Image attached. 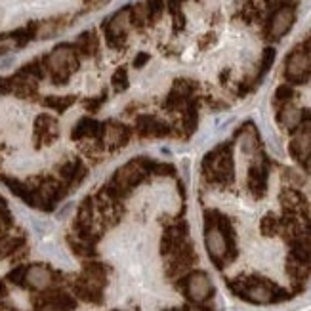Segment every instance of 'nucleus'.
Wrapping results in <instances>:
<instances>
[{"mask_svg":"<svg viewBox=\"0 0 311 311\" xmlns=\"http://www.w3.org/2000/svg\"><path fill=\"white\" fill-rule=\"evenodd\" d=\"M284 76L292 84H304L311 76V46H298L286 57Z\"/></svg>","mask_w":311,"mask_h":311,"instance_id":"20e7f679","label":"nucleus"},{"mask_svg":"<svg viewBox=\"0 0 311 311\" xmlns=\"http://www.w3.org/2000/svg\"><path fill=\"white\" fill-rule=\"evenodd\" d=\"M279 122L283 124L286 130H296L302 122V111L292 105H286V107L279 113Z\"/></svg>","mask_w":311,"mask_h":311,"instance_id":"aec40b11","label":"nucleus"},{"mask_svg":"<svg viewBox=\"0 0 311 311\" xmlns=\"http://www.w3.org/2000/svg\"><path fill=\"white\" fill-rule=\"evenodd\" d=\"M34 132H36V143L41 142L42 143H52L57 138V122L50 116H41L36 121V126H34Z\"/></svg>","mask_w":311,"mask_h":311,"instance_id":"dca6fc26","label":"nucleus"},{"mask_svg":"<svg viewBox=\"0 0 311 311\" xmlns=\"http://www.w3.org/2000/svg\"><path fill=\"white\" fill-rule=\"evenodd\" d=\"M197 124H199V111H197L195 103H189L185 109V116H183V128L187 134H193L197 130Z\"/></svg>","mask_w":311,"mask_h":311,"instance_id":"b1692460","label":"nucleus"},{"mask_svg":"<svg viewBox=\"0 0 311 311\" xmlns=\"http://www.w3.org/2000/svg\"><path fill=\"white\" fill-rule=\"evenodd\" d=\"M23 244H25V239L21 237H2L0 239V260L14 256Z\"/></svg>","mask_w":311,"mask_h":311,"instance_id":"412c9836","label":"nucleus"},{"mask_svg":"<svg viewBox=\"0 0 311 311\" xmlns=\"http://www.w3.org/2000/svg\"><path fill=\"white\" fill-rule=\"evenodd\" d=\"M25 277H27V267L25 265H17L8 273V281L17 284V286H25Z\"/></svg>","mask_w":311,"mask_h":311,"instance_id":"bb28decb","label":"nucleus"},{"mask_svg":"<svg viewBox=\"0 0 311 311\" xmlns=\"http://www.w3.org/2000/svg\"><path fill=\"white\" fill-rule=\"evenodd\" d=\"M260 229H262V233H264L265 237H273V235H277L279 231H281V220L275 218L273 214H267L262 220V223H260Z\"/></svg>","mask_w":311,"mask_h":311,"instance_id":"393cba45","label":"nucleus"},{"mask_svg":"<svg viewBox=\"0 0 311 311\" xmlns=\"http://www.w3.org/2000/svg\"><path fill=\"white\" fill-rule=\"evenodd\" d=\"M105 100H107V94L103 92L102 95H98V98H94V100H88V102H84V107L88 109L90 113H95V111H100V107H102L103 103H105Z\"/></svg>","mask_w":311,"mask_h":311,"instance_id":"7c9ffc66","label":"nucleus"},{"mask_svg":"<svg viewBox=\"0 0 311 311\" xmlns=\"http://www.w3.org/2000/svg\"><path fill=\"white\" fill-rule=\"evenodd\" d=\"M48 105L63 113L69 105H73V98H52V100H48Z\"/></svg>","mask_w":311,"mask_h":311,"instance_id":"c85d7f7f","label":"nucleus"},{"mask_svg":"<svg viewBox=\"0 0 311 311\" xmlns=\"http://www.w3.org/2000/svg\"><path fill=\"white\" fill-rule=\"evenodd\" d=\"M135 134L142 140H159V138H168L172 135V126L168 122L159 121L153 115H140L135 119Z\"/></svg>","mask_w":311,"mask_h":311,"instance_id":"6e6552de","label":"nucleus"},{"mask_svg":"<svg viewBox=\"0 0 311 311\" xmlns=\"http://www.w3.org/2000/svg\"><path fill=\"white\" fill-rule=\"evenodd\" d=\"M231 290L244 298L246 302L252 304H273V302H281L284 298H288V294L275 286L273 283L265 281L262 277H239L229 283Z\"/></svg>","mask_w":311,"mask_h":311,"instance_id":"f03ea898","label":"nucleus"},{"mask_svg":"<svg viewBox=\"0 0 311 311\" xmlns=\"http://www.w3.org/2000/svg\"><path fill=\"white\" fill-rule=\"evenodd\" d=\"M50 67L54 71V81L57 79L60 82H65L69 74L74 73L79 67L76 55L71 52L69 46H60L54 50V54L50 55Z\"/></svg>","mask_w":311,"mask_h":311,"instance_id":"0eeeda50","label":"nucleus"},{"mask_svg":"<svg viewBox=\"0 0 311 311\" xmlns=\"http://www.w3.org/2000/svg\"><path fill=\"white\" fill-rule=\"evenodd\" d=\"M107 140L109 147L111 149H122L126 147L132 140V128L122 124V122H116V121H107Z\"/></svg>","mask_w":311,"mask_h":311,"instance_id":"4468645a","label":"nucleus"},{"mask_svg":"<svg viewBox=\"0 0 311 311\" xmlns=\"http://www.w3.org/2000/svg\"><path fill=\"white\" fill-rule=\"evenodd\" d=\"M273 61H275V50H273V48H265L264 55H262V71H260V79L269 71L271 65H273Z\"/></svg>","mask_w":311,"mask_h":311,"instance_id":"cd10ccee","label":"nucleus"},{"mask_svg":"<svg viewBox=\"0 0 311 311\" xmlns=\"http://www.w3.org/2000/svg\"><path fill=\"white\" fill-rule=\"evenodd\" d=\"M294 95V90H292V86H288V84H283V86H279L277 92H275V100L277 102H290V98Z\"/></svg>","mask_w":311,"mask_h":311,"instance_id":"c756f323","label":"nucleus"},{"mask_svg":"<svg viewBox=\"0 0 311 311\" xmlns=\"http://www.w3.org/2000/svg\"><path fill=\"white\" fill-rule=\"evenodd\" d=\"M4 296H6V284L0 281V309H2V305H4L2 304V298Z\"/></svg>","mask_w":311,"mask_h":311,"instance_id":"473e14b6","label":"nucleus"},{"mask_svg":"<svg viewBox=\"0 0 311 311\" xmlns=\"http://www.w3.org/2000/svg\"><path fill=\"white\" fill-rule=\"evenodd\" d=\"M107 275H109V269L105 264L95 262V260H86V262H84L82 277L86 279V281H90L92 284L100 286V288H105V284H107Z\"/></svg>","mask_w":311,"mask_h":311,"instance_id":"2eb2a0df","label":"nucleus"},{"mask_svg":"<svg viewBox=\"0 0 311 311\" xmlns=\"http://www.w3.org/2000/svg\"><path fill=\"white\" fill-rule=\"evenodd\" d=\"M204 246L208 250V256L214 264L222 269L225 264H229L237 256V248H235V241L223 235V231L218 227L216 218H214V210H206L204 212Z\"/></svg>","mask_w":311,"mask_h":311,"instance_id":"f257e3e1","label":"nucleus"},{"mask_svg":"<svg viewBox=\"0 0 311 311\" xmlns=\"http://www.w3.org/2000/svg\"><path fill=\"white\" fill-rule=\"evenodd\" d=\"M132 10V25L135 27H143L149 23V12H147V6L145 2H135L134 6H130Z\"/></svg>","mask_w":311,"mask_h":311,"instance_id":"4be33fe9","label":"nucleus"},{"mask_svg":"<svg viewBox=\"0 0 311 311\" xmlns=\"http://www.w3.org/2000/svg\"><path fill=\"white\" fill-rule=\"evenodd\" d=\"M203 172L210 183L227 185L235 178V166H233V149L231 143H222L216 149H212L203 159Z\"/></svg>","mask_w":311,"mask_h":311,"instance_id":"7ed1b4c3","label":"nucleus"},{"mask_svg":"<svg viewBox=\"0 0 311 311\" xmlns=\"http://www.w3.org/2000/svg\"><path fill=\"white\" fill-rule=\"evenodd\" d=\"M294 20H296V12L292 6H281L271 15V21H269V38L273 41H279L283 38L284 34L288 33L294 25Z\"/></svg>","mask_w":311,"mask_h":311,"instance_id":"9b49d317","label":"nucleus"},{"mask_svg":"<svg viewBox=\"0 0 311 311\" xmlns=\"http://www.w3.org/2000/svg\"><path fill=\"white\" fill-rule=\"evenodd\" d=\"M145 6L149 12V23H155L164 12V0H145Z\"/></svg>","mask_w":311,"mask_h":311,"instance_id":"a878e982","label":"nucleus"},{"mask_svg":"<svg viewBox=\"0 0 311 311\" xmlns=\"http://www.w3.org/2000/svg\"><path fill=\"white\" fill-rule=\"evenodd\" d=\"M241 149L246 155H256L260 153V138H258V132L252 124H246L243 130H241Z\"/></svg>","mask_w":311,"mask_h":311,"instance_id":"a211bd4d","label":"nucleus"},{"mask_svg":"<svg viewBox=\"0 0 311 311\" xmlns=\"http://www.w3.org/2000/svg\"><path fill=\"white\" fill-rule=\"evenodd\" d=\"M267 176H269V163H267L265 157H262L258 163L250 164L246 183H248V189L254 195V199H262L265 195V191H267Z\"/></svg>","mask_w":311,"mask_h":311,"instance_id":"1a4fd4ad","label":"nucleus"},{"mask_svg":"<svg viewBox=\"0 0 311 311\" xmlns=\"http://www.w3.org/2000/svg\"><path fill=\"white\" fill-rule=\"evenodd\" d=\"M183 294L193 304H204L214 296V284L204 271H191L180 281Z\"/></svg>","mask_w":311,"mask_h":311,"instance_id":"39448f33","label":"nucleus"},{"mask_svg":"<svg viewBox=\"0 0 311 311\" xmlns=\"http://www.w3.org/2000/svg\"><path fill=\"white\" fill-rule=\"evenodd\" d=\"M130 27H132V10L130 6L121 8L105 23V41L111 48H121L126 41Z\"/></svg>","mask_w":311,"mask_h":311,"instance_id":"423d86ee","label":"nucleus"},{"mask_svg":"<svg viewBox=\"0 0 311 311\" xmlns=\"http://www.w3.org/2000/svg\"><path fill=\"white\" fill-rule=\"evenodd\" d=\"M309 264L311 262H304V260H298V258L288 254L286 260V271H288V277L294 283H304L305 279L309 277Z\"/></svg>","mask_w":311,"mask_h":311,"instance_id":"f3484780","label":"nucleus"},{"mask_svg":"<svg viewBox=\"0 0 311 311\" xmlns=\"http://www.w3.org/2000/svg\"><path fill=\"white\" fill-rule=\"evenodd\" d=\"M67 244H69V248L73 250L74 256L84 258V260H92V258L98 256L95 244H90V243H86V241H81V239L74 237V235H69Z\"/></svg>","mask_w":311,"mask_h":311,"instance_id":"6ab92c4d","label":"nucleus"},{"mask_svg":"<svg viewBox=\"0 0 311 311\" xmlns=\"http://www.w3.org/2000/svg\"><path fill=\"white\" fill-rule=\"evenodd\" d=\"M57 172H60V182L65 183L67 189H74L88 176V166L82 161H67V163L60 164Z\"/></svg>","mask_w":311,"mask_h":311,"instance_id":"f8f14e48","label":"nucleus"},{"mask_svg":"<svg viewBox=\"0 0 311 311\" xmlns=\"http://www.w3.org/2000/svg\"><path fill=\"white\" fill-rule=\"evenodd\" d=\"M149 60H151V55L147 54V52H140V54L135 55V60H134V69H142V67H145L149 63Z\"/></svg>","mask_w":311,"mask_h":311,"instance_id":"2f4dec72","label":"nucleus"},{"mask_svg":"<svg viewBox=\"0 0 311 311\" xmlns=\"http://www.w3.org/2000/svg\"><path fill=\"white\" fill-rule=\"evenodd\" d=\"M111 86L115 90L116 94H122L128 90V71L126 67H119L111 76Z\"/></svg>","mask_w":311,"mask_h":311,"instance_id":"5701e85b","label":"nucleus"},{"mask_svg":"<svg viewBox=\"0 0 311 311\" xmlns=\"http://www.w3.org/2000/svg\"><path fill=\"white\" fill-rule=\"evenodd\" d=\"M55 279H57V275H55L48 265L33 264L27 267L25 286H27V288H33V290H46V288H50V286L55 283Z\"/></svg>","mask_w":311,"mask_h":311,"instance_id":"9d476101","label":"nucleus"},{"mask_svg":"<svg viewBox=\"0 0 311 311\" xmlns=\"http://www.w3.org/2000/svg\"><path fill=\"white\" fill-rule=\"evenodd\" d=\"M170 311H178V309H170ZM185 311H210L206 307H201V305H193V307H187Z\"/></svg>","mask_w":311,"mask_h":311,"instance_id":"72a5a7b5","label":"nucleus"},{"mask_svg":"<svg viewBox=\"0 0 311 311\" xmlns=\"http://www.w3.org/2000/svg\"><path fill=\"white\" fill-rule=\"evenodd\" d=\"M302 164H304V168L307 170V174H311V155L307 157V159H305V161H304Z\"/></svg>","mask_w":311,"mask_h":311,"instance_id":"f704fd0d","label":"nucleus"},{"mask_svg":"<svg viewBox=\"0 0 311 311\" xmlns=\"http://www.w3.org/2000/svg\"><path fill=\"white\" fill-rule=\"evenodd\" d=\"M71 286H73V294L79 298V300H82V302H88V304H94V305L103 304V288L92 284L90 281H86V279L82 277V275H79V277L74 279Z\"/></svg>","mask_w":311,"mask_h":311,"instance_id":"ddd939ff","label":"nucleus"}]
</instances>
